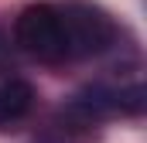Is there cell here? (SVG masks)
I'll return each instance as SVG.
<instances>
[{
	"instance_id": "obj_3",
	"label": "cell",
	"mask_w": 147,
	"mask_h": 143,
	"mask_svg": "<svg viewBox=\"0 0 147 143\" xmlns=\"http://www.w3.org/2000/svg\"><path fill=\"white\" fill-rule=\"evenodd\" d=\"M34 109V85L24 78H10L0 82V130H10L14 123L28 119V112Z\"/></svg>"
},
{
	"instance_id": "obj_2",
	"label": "cell",
	"mask_w": 147,
	"mask_h": 143,
	"mask_svg": "<svg viewBox=\"0 0 147 143\" xmlns=\"http://www.w3.org/2000/svg\"><path fill=\"white\" fill-rule=\"evenodd\" d=\"M14 37L21 44V51H28L38 61H65V31H62V14L58 3H31L21 10L17 24H14Z\"/></svg>"
},
{
	"instance_id": "obj_1",
	"label": "cell",
	"mask_w": 147,
	"mask_h": 143,
	"mask_svg": "<svg viewBox=\"0 0 147 143\" xmlns=\"http://www.w3.org/2000/svg\"><path fill=\"white\" fill-rule=\"evenodd\" d=\"M62 31H65V51L69 58H92L103 55L116 41V24L103 7H92L86 0H69L58 7Z\"/></svg>"
}]
</instances>
